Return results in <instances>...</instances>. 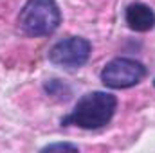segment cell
Segmentation results:
<instances>
[{
	"label": "cell",
	"instance_id": "2",
	"mask_svg": "<svg viewBox=\"0 0 155 153\" xmlns=\"http://www.w3.org/2000/svg\"><path fill=\"white\" fill-rule=\"evenodd\" d=\"M16 24L25 36H51L61 24L60 5L56 0H27L18 13Z\"/></svg>",
	"mask_w": 155,
	"mask_h": 153
},
{
	"label": "cell",
	"instance_id": "7",
	"mask_svg": "<svg viewBox=\"0 0 155 153\" xmlns=\"http://www.w3.org/2000/svg\"><path fill=\"white\" fill-rule=\"evenodd\" d=\"M153 86H155V77H153Z\"/></svg>",
	"mask_w": 155,
	"mask_h": 153
},
{
	"label": "cell",
	"instance_id": "1",
	"mask_svg": "<svg viewBox=\"0 0 155 153\" xmlns=\"http://www.w3.org/2000/svg\"><path fill=\"white\" fill-rule=\"evenodd\" d=\"M116 110L117 97L114 94L105 90H92L78 99L71 114L60 119V124L63 128L76 126L81 130H99L112 121Z\"/></svg>",
	"mask_w": 155,
	"mask_h": 153
},
{
	"label": "cell",
	"instance_id": "5",
	"mask_svg": "<svg viewBox=\"0 0 155 153\" xmlns=\"http://www.w3.org/2000/svg\"><path fill=\"white\" fill-rule=\"evenodd\" d=\"M124 22L135 33H148L155 27V11L144 2H132L124 9Z\"/></svg>",
	"mask_w": 155,
	"mask_h": 153
},
{
	"label": "cell",
	"instance_id": "3",
	"mask_svg": "<svg viewBox=\"0 0 155 153\" xmlns=\"http://www.w3.org/2000/svg\"><path fill=\"white\" fill-rule=\"evenodd\" d=\"M146 67L135 58H126L119 56L110 60L99 72L101 83L112 90H123V88H132L139 85L146 77Z\"/></svg>",
	"mask_w": 155,
	"mask_h": 153
},
{
	"label": "cell",
	"instance_id": "4",
	"mask_svg": "<svg viewBox=\"0 0 155 153\" xmlns=\"http://www.w3.org/2000/svg\"><path fill=\"white\" fill-rule=\"evenodd\" d=\"M92 54V43L83 36H67L49 49V61L61 69H79Z\"/></svg>",
	"mask_w": 155,
	"mask_h": 153
},
{
	"label": "cell",
	"instance_id": "6",
	"mask_svg": "<svg viewBox=\"0 0 155 153\" xmlns=\"http://www.w3.org/2000/svg\"><path fill=\"white\" fill-rule=\"evenodd\" d=\"M51 150H78V146L71 142H52L41 148V151H51Z\"/></svg>",
	"mask_w": 155,
	"mask_h": 153
}]
</instances>
